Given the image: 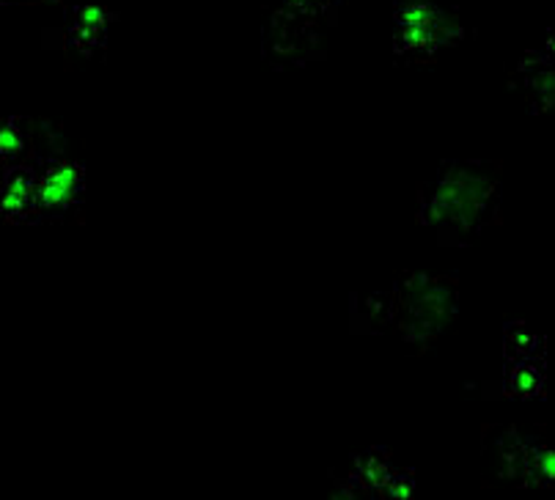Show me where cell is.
Segmentation results:
<instances>
[{
  "mask_svg": "<svg viewBox=\"0 0 555 500\" xmlns=\"http://www.w3.org/2000/svg\"><path fill=\"white\" fill-rule=\"evenodd\" d=\"M501 165L446 159L418 190V223L431 226L443 242L465 245L498 215Z\"/></svg>",
  "mask_w": 555,
  "mask_h": 500,
  "instance_id": "1",
  "label": "cell"
},
{
  "mask_svg": "<svg viewBox=\"0 0 555 500\" xmlns=\"http://www.w3.org/2000/svg\"><path fill=\"white\" fill-rule=\"evenodd\" d=\"M341 0H278L264 28V55L275 66L306 64L325 50Z\"/></svg>",
  "mask_w": 555,
  "mask_h": 500,
  "instance_id": "2",
  "label": "cell"
},
{
  "mask_svg": "<svg viewBox=\"0 0 555 500\" xmlns=\"http://www.w3.org/2000/svg\"><path fill=\"white\" fill-rule=\"evenodd\" d=\"M456 313V278L410 272L396 281L393 319L413 344H429Z\"/></svg>",
  "mask_w": 555,
  "mask_h": 500,
  "instance_id": "3",
  "label": "cell"
},
{
  "mask_svg": "<svg viewBox=\"0 0 555 500\" xmlns=\"http://www.w3.org/2000/svg\"><path fill=\"white\" fill-rule=\"evenodd\" d=\"M462 34L460 14L443 0H393V50L402 61H431Z\"/></svg>",
  "mask_w": 555,
  "mask_h": 500,
  "instance_id": "4",
  "label": "cell"
},
{
  "mask_svg": "<svg viewBox=\"0 0 555 500\" xmlns=\"http://www.w3.org/2000/svg\"><path fill=\"white\" fill-rule=\"evenodd\" d=\"M36 215L34 223H53L75 206H80L86 190V168L66 157H42L36 163Z\"/></svg>",
  "mask_w": 555,
  "mask_h": 500,
  "instance_id": "5",
  "label": "cell"
},
{
  "mask_svg": "<svg viewBox=\"0 0 555 500\" xmlns=\"http://www.w3.org/2000/svg\"><path fill=\"white\" fill-rule=\"evenodd\" d=\"M520 91L526 94L531 111H553L555 107V30H550L542 44L528 50L517 64Z\"/></svg>",
  "mask_w": 555,
  "mask_h": 500,
  "instance_id": "6",
  "label": "cell"
},
{
  "mask_svg": "<svg viewBox=\"0 0 555 500\" xmlns=\"http://www.w3.org/2000/svg\"><path fill=\"white\" fill-rule=\"evenodd\" d=\"M116 14L105 7L83 3V7H72L66 12L64 25V48L75 55H96L105 50L111 23Z\"/></svg>",
  "mask_w": 555,
  "mask_h": 500,
  "instance_id": "7",
  "label": "cell"
},
{
  "mask_svg": "<svg viewBox=\"0 0 555 500\" xmlns=\"http://www.w3.org/2000/svg\"><path fill=\"white\" fill-rule=\"evenodd\" d=\"M36 163L12 165L0 182V215L12 223H34L36 215Z\"/></svg>",
  "mask_w": 555,
  "mask_h": 500,
  "instance_id": "8",
  "label": "cell"
},
{
  "mask_svg": "<svg viewBox=\"0 0 555 500\" xmlns=\"http://www.w3.org/2000/svg\"><path fill=\"white\" fill-rule=\"evenodd\" d=\"M36 127L28 118H0V165L12 168V165L34 163L36 157Z\"/></svg>",
  "mask_w": 555,
  "mask_h": 500,
  "instance_id": "9",
  "label": "cell"
},
{
  "mask_svg": "<svg viewBox=\"0 0 555 500\" xmlns=\"http://www.w3.org/2000/svg\"><path fill=\"white\" fill-rule=\"evenodd\" d=\"M393 473L396 471L390 467L388 448H372V451L354 457L352 478L366 489L369 498H379V492H383V487L388 484V478L393 476Z\"/></svg>",
  "mask_w": 555,
  "mask_h": 500,
  "instance_id": "10",
  "label": "cell"
},
{
  "mask_svg": "<svg viewBox=\"0 0 555 500\" xmlns=\"http://www.w3.org/2000/svg\"><path fill=\"white\" fill-rule=\"evenodd\" d=\"M526 484H555V446L528 435Z\"/></svg>",
  "mask_w": 555,
  "mask_h": 500,
  "instance_id": "11",
  "label": "cell"
},
{
  "mask_svg": "<svg viewBox=\"0 0 555 500\" xmlns=\"http://www.w3.org/2000/svg\"><path fill=\"white\" fill-rule=\"evenodd\" d=\"M542 369L531 360H512L506 369V394L512 396H533L542 390Z\"/></svg>",
  "mask_w": 555,
  "mask_h": 500,
  "instance_id": "12",
  "label": "cell"
},
{
  "mask_svg": "<svg viewBox=\"0 0 555 500\" xmlns=\"http://www.w3.org/2000/svg\"><path fill=\"white\" fill-rule=\"evenodd\" d=\"M542 347L526 324L512 322L506 328V355L512 360H533V352Z\"/></svg>",
  "mask_w": 555,
  "mask_h": 500,
  "instance_id": "13",
  "label": "cell"
},
{
  "mask_svg": "<svg viewBox=\"0 0 555 500\" xmlns=\"http://www.w3.org/2000/svg\"><path fill=\"white\" fill-rule=\"evenodd\" d=\"M415 476L410 471H396L379 492V500H413Z\"/></svg>",
  "mask_w": 555,
  "mask_h": 500,
  "instance_id": "14",
  "label": "cell"
},
{
  "mask_svg": "<svg viewBox=\"0 0 555 500\" xmlns=\"http://www.w3.org/2000/svg\"><path fill=\"white\" fill-rule=\"evenodd\" d=\"M366 498H369L366 489H363L361 484L349 476V478H344V482H336L331 500H366Z\"/></svg>",
  "mask_w": 555,
  "mask_h": 500,
  "instance_id": "15",
  "label": "cell"
},
{
  "mask_svg": "<svg viewBox=\"0 0 555 500\" xmlns=\"http://www.w3.org/2000/svg\"><path fill=\"white\" fill-rule=\"evenodd\" d=\"M3 171H7V168H3V165H0V182H3Z\"/></svg>",
  "mask_w": 555,
  "mask_h": 500,
  "instance_id": "16",
  "label": "cell"
},
{
  "mask_svg": "<svg viewBox=\"0 0 555 500\" xmlns=\"http://www.w3.org/2000/svg\"><path fill=\"white\" fill-rule=\"evenodd\" d=\"M0 3H14V0H0Z\"/></svg>",
  "mask_w": 555,
  "mask_h": 500,
  "instance_id": "17",
  "label": "cell"
}]
</instances>
